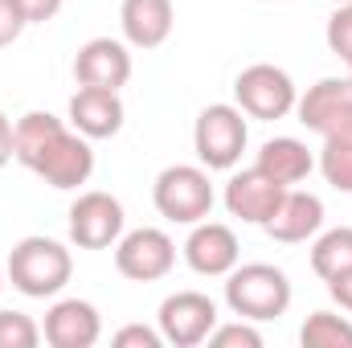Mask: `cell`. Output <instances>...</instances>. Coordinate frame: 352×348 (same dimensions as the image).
Listing matches in <instances>:
<instances>
[{
    "label": "cell",
    "instance_id": "cell-15",
    "mask_svg": "<svg viewBox=\"0 0 352 348\" xmlns=\"http://www.w3.org/2000/svg\"><path fill=\"white\" fill-rule=\"evenodd\" d=\"M119 25H123V37L135 50H156L173 37L176 8L173 0H123L119 4Z\"/></svg>",
    "mask_w": 352,
    "mask_h": 348
},
{
    "label": "cell",
    "instance_id": "cell-31",
    "mask_svg": "<svg viewBox=\"0 0 352 348\" xmlns=\"http://www.w3.org/2000/svg\"><path fill=\"white\" fill-rule=\"evenodd\" d=\"M4 279H8V270H4V266H0V291H4Z\"/></svg>",
    "mask_w": 352,
    "mask_h": 348
},
{
    "label": "cell",
    "instance_id": "cell-20",
    "mask_svg": "<svg viewBox=\"0 0 352 348\" xmlns=\"http://www.w3.org/2000/svg\"><path fill=\"white\" fill-rule=\"evenodd\" d=\"M303 348H352V320L336 312H311L299 328Z\"/></svg>",
    "mask_w": 352,
    "mask_h": 348
},
{
    "label": "cell",
    "instance_id": "cell-27",
    "mask_svg": "<svg viewBox=\"0 0 352 348\" xmlns=\"http://www.w3.org/2000/svg\"><path fill=\"white\" fill-rule=\"evenodd\" d=\"M29 21L21 17V8H16V0H0V50L4 45H12L16 37H21V29H25Z\"/></svg>",
    "mask_w": 352,
    "mask_h": 348
},
{
    "label": "cell",
    "instance_id": "cell-22",
    "mask_svg": "<svg viewBox=\"0 0 352 348\" xmlns=\"http://www.w3.org/2000/svg\"><path fill=\"white\" fill-rule=\"evenodd\" d=\"M41 328L25 312H0V348H37Z\"/></svg>",
    "mask_w": 352,
    "mask_h": 348
},
{
    "label": "cell",
    "instance_id": "cell-30",
    "mask_svg": "<svg viewBox=\"0 0 352 348\" xmlns=\"http://www.w3.org/2000/svg\"><path fill=\"white\" fill-rule=\"evenodd\" d=\"M12 160V119L0 111V168Z\"/></svg>",
    "mask_w": 352,
    "mask_h": 348
},
{
    "label": "cell",
    "instance_id": "cell-7",
    "mask_svg": "<svg viewBox=\"0 0 352 348\" xmlns=\"http://www.w3.org/2000/svg\"><path fill=\"white\" fill-rule=\"evenodd\" d=\"M156 328L164 336V345L176 348H197L209 340V332L217 328V303L201 291H176L160 303Z\"/></svg>",
    "mask_w": 352,
    "mask_h": 348
},
{
    "label": "cell",
    "instance_id": "cell-23",
    "mask_svg": "<svg viewBox=\"0 0 352 348\" xmlns=\"http://www.w3.org/2000/svg\"><path fill=\"white\" fill-rule=\"evenodd\" d=\"M209 345L213 348H263V332L254 328V320H234V324H217L209 332Z\"/></svg>",
    "mask_w": 352,
    "mask_h": 348
},
{
    "label": "cell",
    "instance_id": "cell-4",
    "mask_svg": "<svg viewBox=\"0 0 352 348\" xmlns=\"http://www.w3.org/2000/svg\"><path fill=\"white\" fill-rule=\"evenodd\" d=\"M156 213L176 226H197L213 213V184L205 164H173L152 184Z\"/></svg>",
    "mask_w": 352,
    "mask_h": 348
},
{
    "label": "cell",
    "instance_id": "cell-11",
    "mask_svg": "<svg viewBox=\"0 0 352 348\" xmlns=\"http://www.w3.org/2000/svg\"><path fill=\"white\" fill-rule=\"evenodd\" d=\"M242 259V246H238V234L230 230V226H221V221H197L192 226V234L184 238V262L197 270V274H205V279H221V274H230L234 266Z\"/></svg>",
    "mask_w": 352,
    "mask_h": 348
},
{
    "label": "cell",
    "instance_id": "cell-21",
    "mask_svg": "<svg viewBox=\"0 0 352 348\" xmlns=\"http://www.w3.org/2000/svg\"><path fill=\"white\" fill-rule=\"evenodd\" d=\"M320 173L336 193H352V144H328L320 152Z\"/></svg>",
    "mask_w": 352,
    "mask_h": 348
},
{
    "label": "cell",
    "instance_id": "cell-8",
    "mask_svg": "<svg viewBox=\"0 0 352 348\" xmlns=\"http://www.w3.org/2000/svg\"><path fill=\"white\" fill-rule=\"evenodd\" d=\"M123 205L119 197L94 188V193H82L74 205H70V242L78 250H107L123 238Z\"/></svg>",
    "mask_w": 352,
    "mask_h": 348
},
{
    "label": "cell",
    "instance_id": "cell-25",
    "mask_svg": "<svg viewBox=\"0 0 352 348\" xmlns=\"http://www.w3.org/2000/svg\"><path fill=\"white\" fill-rule=\"evenodd\" d=\"M316 135H324L328 144H352V94L320 123V131Z\"/></svg>",
    "mask_w": 352,
    "mask_h": 348
},
{
    "label": "cell",
    "instance_id": "cell-17",
    "mask_svg": "<svg viewBox=\"0 0 352 348\" xmlns=\"http://www.w3.org/2000/svg\"><path fill=\"white\" fill-rule=\"evenodd\" d=\"M254 164L291 188V184H299V180H307V176H311L316 156L307 152V144H303V140H295V135H274V140H266V144H263V152H258V160H254Z\"/></svg>",
    "mask_w": 352,
    "mask_h": 348
},
{
    "label": "cell",
    "instance_id": "cell-28",
    "mask_svg": "<svg viewBox=\"0 0 352 348\" xmlns=\"http://www.w3.org/2000/svg\"><path fill=\"white\" fill-rule=\"evenodd\" d=\"M62 4H66V0H16V8H21V17H25L29 25L54 21V17L62 12Z\"/></svg>",
    "mask_w": 352,
    "mask_h": 348
},
{
    "label": "cell",
    "instance_id": "cell-14",
    "mask_svg": "<svg viewBox=\"0 0 352 348\" xmlns=\"http://www.w3.org/2000/svg\"><path fill=\"white\" fill-rule=\"evenodd\" d=\"M263 230L274 238V242H287V246L307 242V238H316V234L324 230V201H320L316 193L287 188L283 201H278V209L266 217Z\"/></svg>",
    "mask_w": 352,
    "mask_h": 348
},
{
    "label": "cell",
    "instance_id": "cell-19",
    "mask_svg": "<svg viewBox=\"0 0 352 348\" xmlns=\"http://www.w3.org/2000/svg\"><path fill=\"white\" fill-rule=\"evenodd\" d=\"M352 266V226H340V230H328L316 238L311 246V270L328 283L332 274L349 270Z\"/></svg>",
    "mask_w": 352,
    "mask_h": 348
},
{
    "label": "cell",
    "instance_id": "cell-9",
    "mask_svg": "<svg viewBox=\"0 0 352 348\" xmlns=\"http://www.w3.org/2000/svg\"><path fill=\"white\" fill-rule=\"evenodd\" d=\"M29 173H37L50 188H78V184H87L90 173H94V152H90L87 135L62 127V131L41 148V156L33 160Z\"/></svg>",
    "mask_w": 352,
    "mask_h": 348
},
{
    "label": "cell",
    "instance_id": "cell-3",
    "mask_svg": "<svg viewBox=\"0 0 352 348\" xmlns=\"http://www.w3.org/2000/svg\"><path fill=\"white\" fill-rule=\"evenodd\" d=\"M246 140H250V127H246V111L234 107V102H213L197 115V127H192V148H197V160L209 168V173H230L242 152H246Z\"/></svg>",
    "mask_w": 352,
    "mask_h": 348
},
{
    "label": "cell",
    "instance_id": "cell-13",
    "mask_svg": "<svg viewBox=\"0 0 352 348\" xmlns=\"http://www.w3.org/2000/svg\"><path fill=\"white\" fill-rule=\"evenodd\" d=\"M41 336L54 348H94L102 336V316L87 299H58L45 312Z\"/></svg>",
    "mask_w": 352,
    "mask_h": 348
},
{
    "label": "cell",
    "instance_id": "cell-6",
    "mask_svg": "<svg viewBox=\"0 0 352 348\" xmlns=\"http://www.w3.org/2000/svg\"><path fill=\"white\" fill-rule=\"evenodd\" d=\"M173 266H176V242L156 226L131 230L115 242V270L131 283H156Z\"/></svg>",
    "mask_w": 352,
    "mask_h": 348
},
{
    "label": "cell",
    "instance_id": "cell-12",
    "mask_svg": "<svg viewBox=\"0 0 352 348\" xmlns=\"http://www.w3.org/2000/svg\"><path fill=\"white\" fill-rule=\"evenodd\" d=\"M74 78L78 87H98V90H119L131 78V54L123 41L115 37H94L78 50L74 58Z\"/></svg>",
    "mask_w": 352,
    "mask_h": 348
},
{
    "label": "cell",
    "instance_id": "cell-1",
    "mask_svg": "<svg viewBox=\"0 0 352 348\" xmlns=\"http://www.w3.org/2000/svg\"><path fill=\"white\" fill-rule=\"evenodd\" d=\"M4 270H8V283H12L21 295H29V299H50V295H58V291L70 283V274H74V254H70L62 242L33 234V238H21V242L12 246Z\"/></svg>",
    "mask_w": 352,
    "mask_h": 348
},
{
    "label": "cell",
    "instance_id": "cell-29",
    "mask_svg": "<svg viewBox=\"0 0 352 348\" xmlns=\"http://www.w3.org/2000/svg\"><path fill=\"white\" fill-rule=\"evenodd\" d=\"M328 295L340 303V312H349V316H352V266L328 279Z\"/></svg>",
    "mask_w": 352,
    "mask_h": 348
},
{
    "label": "cell",
    "instance_id": "cell-32",
    "mask_svg": "<svg viewBox=\"0 0 352 348\" xmlns=\"http://www.w3.org/2000/svg\"><path fill=\"white\" fill-rule=\"evenodd\" d=\"M349 87H352V62H349Z\"/></svg>",
    "mask_w": 352,
    "mask_h": 348
},
{
    "label": "cell",
    "instance_id": "cell-5",
    "mask_svg": "<svg viewBox=\"0 0 352 348\" xmlns=\"http://www.w3.org/2000/svg\"><path fill=\"white\" fill-rule=\"evenodd\" d=\"M234 98H238V107H242L250 119H283V115L295 111L299 90H295V83H291L287 70H278V66H270V62H254V66H246V70L238 74Z\"/></svg>",
    "mask_w": 352,
    "mask_h": 348
},
{
    "label": "cell",
    "instance_id": "cell-10",
    "mask_svg": "<svg viewBox=\"0 0 352 348\" xmlns=\"http://www.w3.org/2000/svg\"><path fill=\"white\" fill-rule=\"evenodd\" d=\"M283 193H287V184L254 164V168H242V173L230 176V184H226V209H230V217H238L246 226H266V217L278 209Z\"/></svg>",
    "mask_w": 352,
    "mask_h": 348
},
{
    "label": "cell",
    "instance_id": "cell-2",
    "mask_svg": "<svg viewBox=\"0 0 352 348\" xmlns=\"http://www.w3.org/2000/svg\"><path fill=\"white\" fill-rule=\"evenodd\" d=\"M226 303L242 320H278L291 307V279L270 262H246L226 274Z\"/></svg>",
    "mask_w": 352,
    "mask_h": 348
},
{
    "label": "cell",
    "instance_id": "cell-18",
    "mask_svg": "<svg viewBox=\"0 0 352 348\" xmlns=\"http://www.w3.org/2000/svg\"><path fill=\"white\" fill-rule=\"evenodd\" d=\"M66 123L50 111H25L16 123H12V160H21L25 168H33V160L41 156V148L62 131Z\"/></svg>",
    "mask_w": 352,
    "mask_h": 348
},
{
    "label": "cell",
    "instance_id": "cell-16",
    "mask_svg": "<svg viewBox=\"0 0 352 348\" xmlns=\"http://www.w3.org/2000/svg\"><path fill=\"white\" fill-rule=\"evenodd\" d=\"M70 123L87 140L119 135V127H123V98H119V90L78 87V94L70 98Z\"/></svg>",
    "mask_w": 352,
    "mask_h": 348
},
{
    "label": "cell",
    "instance_id": "cell-26",
    "mask_svg": "<svg viewBox=\"0 0 352 348\" xmlns=\"http://www.w3.org/2000/svg\"><path fill=\"white\" fill-rule=\"evenodd\" d=\"M164 345V336H160V328H144V324H127V328H119L115 332V348H160Z\"/></svg>",
    "mask_w": 352,
    "mask_h": 348
},
{
    "label": "cell",
    "instance_id": "cell-33",
    "mask_svg": "<svg viewBox=\"0 0 352 348\" xmlns=\"http://www.w3.org/2000/svg\"><path fill=\"white\" fill-rule=\"evenodd\" d=\"M332 4H352V0H332Z\"/></svg>",
    "mask_w": 352,
    "mask_h": 348
},
{
    "label": "cell",
    "instance_id": "cell-24",
    "mask_svg": "<svg viewBox=\"0 0 352 348\" xmlns=\"http://www.w3.org/2000/svg\"><path fill=\"white\" fill-rule=\"evenodd\" d=\"M328 50L336 58L352 62V4H336V12L328 17Z\"/></svg>",
    "mask_w": 352,
    "mask_h": 348
}]
</instances>
